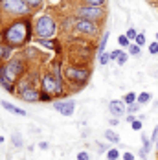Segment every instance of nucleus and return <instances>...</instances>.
I'll list each match as a JSON object with an SVG mask.
<instances>
[{
    "label": "nucleus",
    "instance_id": "obj_25",
    "mask_svg": "<svg viewBox=\"0 0 158 160\" xmlns=\"http://www.w3.org/2000/svg\"><path fill=\"white\" fill-rule=\"evenodd\" d=\"M105 155H107V158H109V160H120V157H121V155H120V151H118L116 147H111Z\"/></svg>",
    "mask_w": 158,
    "mask_h": 160
},
{
    "label": "nucleus",
    "instance_id": "obj_28",
    "mask_svg": "<svg viewBox=\"0 0 158 160\" xmlns=\"http://www.w3.org/2000/svg\"><path fill=\"white\" fill-rule=\"evenodd\" d=\"M140 103H132V105H127V114H136V112L140 111Z\"/></svg>",
    "mask_w": 158,
    "mask_h": 160
},
{
    "label": "nucleus",
    "instance_id": "obj_33",
    "mask_svg": "<svg viewBox=\"0 0 158 160\" xmlns=\"http://www.w3.org/2000/svg\"><path fill=\"white\" fill-rule=\"evenodd\" d=\"M76 160H90V153L88 151H79Z\"/></svg>",
    "mask_w": 158,
    "mask_h": 160
},
{
    "label": "nucleus",
    "instance_id": "obj_27",
    "mask_svg": "<svg viewBox=\"0 0 158 160\" xmlns=\"http://www.w3.org/2000/svg\"><path fill=\"white\" fill-rule=\"evenodd\" d=\"M134 42H136V44H138V46H140V48H143V46H145V44H147V39H145V33H138V35H136V39H134Z\"/></svg>",
    "mask_w": 158,
    "mask_h": 160
},
{
    "label": "nucleus",
    "instance_id": "obj_17",
    "mask_svg": "<svg viewBox=\"0 0 158 160\" xmlns=\"http://www.w3.org/2000/svg\"><path fill=\"white\" fill-rule=\"evenodd\" d=\"M24 4H26L32 11H37V9H42L44 0H24Z\"/></svg>",
    "mask_w": 158,
    "mask_h": 160
},
{
    "label": "nucleus",
    "instance_id": "obj_21",
    "mask_svg": "<svg viewBox=\"0 0 158 160\" xmlns=\"http://www.w3.org/2000/svg\"><path fill=\"white\" fill-rule=\"evenodd\" d=\"M142 149H145L147 153H151V149H153V142H151V138H149L147 134H143V132H142Z\"/></svg>",
    "mask_w": 158,
    "mask_h": 160
},
{
    "label": "nucleus",
    "instance_id": "obj_40",
    "mask_svg": "<svg viewBox=\"0 0 158 160\" xmlns=\"http://www.w3.org/2000/svg\"><path fill=\"white\" fill-rule=\"evenodd\" d=\"M138 155H140V158H142V160H147V155H149V153H147L145 149H140V153H138Z\"/></svg>",
    "mask_w": 158,
    "mask_h": 160
},
{
    "label": "nucleus",
    "instance_id": "obj_30",
    "mask_svg": "<svg viewBox=\"0 0 158 160\" xmlns=\"http://www.w3.org/2000/svg\"><path fill=\"white\" fill-rule=\"evenodd\" d=\"M127 39H129V41H131V42H134V39H136V35H138V32H136V30H134V28H129V30H127Z\"/></svg>",
    "mask_w": 158,
    "mask_h": 160
},
{
    "label": "nucleus",
    "instance_id": "obj_44",
    "mask_svg": "<svg viewBox=\"0 0 158 160\" xmlns=\"http://www.w3.org/2000/svg\"><path fill=\"white\" fill-rule=\"evenodd\" d=\"M155 41H158V32H156V37H155Z\"/></svg>",
    "mask_w": 158,
    "mask_h": 160
},
{
    "label": "nucleus",
    "instance_id": "obj_24",
    "mask_svg": "<svg viewBox=\"0 0 158 160\" xmlns=\"http://www.w3.org/2000/svg\"><path fill=\"white\" fill-rule=\"evenodd\" d=\"M118 44H120V48H129L131 46V41L127 39V35L125 33H121V35H118Z\"/></svg>",
    "mask_w": 158,
    "mask_h": 160
},
{
    "label": "nucleus",
    "instance_id": "obj_18",
    "mask_svg": "<svg viewBox=\"0 0 158 160\" xmlns=\"http://www.w3.org/2000/svg\"><path fill=\"white\" fill-rule=\"evenodd\" d=\"M79 4H85V6H96V8H107V0H79Z\"/></svg>",
    "mask_w": 158,
    "mask_h": 160
},
{
    "label": "nucleus",
    "instance_id": "obj_13",
    "mask_svg": "<svg viewBox=\"0 0 158 160\" xmlns=\"http://www.w3.org/2000/svg\"><path fill=\"white\" fill-rule=\"evenodd\" d=\"M109 30H105V32L101 33V37H99V41H97V48H96V55L99 57V55H103L105 53V48H107V42H109Z\"/></svg>",
    "mask_w": 158,
    "mask_h": 160
},
{
    "label": "nucleus",
    "instance_id": "obj_8",
    "mask_svg": "<svg viewBox=\"0 0 158 160\" xmlns=\"http://www.w3.org/2000/svg\"><path fill=\"white\" fill-rule=\"evenodd\" d=\"M74 33H77L81 37H86V39H96L97 35H101V24L92 22V20L76 18L74 20Z\"/></svg>",
    "mask_w": 158,
    "mask_h": 160
},
{
    "label": "nucleus",
    "instance_id": "obj_37",
    "mask_svg": "<svg viewBox=\"0 0 158 160\" xmlns=\"http://www.w3.org/2000/svg\"><path fill=\"white\" fill-rule=\"evenodd\" d=\"M125 120L129 122V123H132V122H136L138 118H136V114H127V116H125Z\"/></svg>",
    "mask_w": 158,
    "mask_h": 160
},
{
    "label": "nucleus",
    "instance_id": "obj_14",
    "mask_svg": "<svg viewBox=\"0 0 158 160\" xmlns=\"http://www.w3.org/2000/svg\"><path fill=\"white\" fill-rule=\"evenodd\" d=\"M0 105H2V109H6V111L13 112V114H18V116H26V111H24V109H18L17 105L9 103V101H0Z\"/></svg>",
    "mask_w": 158,
    "mask_h": 160
},
{
    "label": "nucleus",
    "instance_id": "obj_42",
    "mask_svg": "<svg viewBox=\"0 0 158 160\" xmlns=\"http://www.w3.org/2000/svg\"><path fill=\"white\" fill-rule=\"evenodd\" d=\"M149 2H151V4H156L158 0H149Z\"/></svg>",
    "mask_w": 158,
    "mask_h": 160
},
{
    "label": "nucleus",
    "instance_id": "obj_1",
    "mask_svg": "<svg viewBox=\"0 0 158 160\" xmlns=\"http://www.w3.org/2000/svg\"><path fill=\"white\" fill-rule=\"evenodd\" d=\"M2 41L13 50H24L33 41V17L11 18L0 26Z\"/></svg>",
    "mask_w": 158,
    "mask_h": 160
},
{
    "label": "nucleus",
    "instance_id": "obj_12",
    "mask_svg": "<svg viewBox=\"0 0 158 160\" xmlns=\"http://www.w3.org/2000/svg\"><path fill=\"white\" fill-rule=\"evenodd\" d=\"M13 52H15V50L11 48V46H7L6 42H0V64L7 63V61L13 57Z\"/></svg>",
    "mask_w": 158,
    "mask_h": 160
},
{
    "label": "nucleus",
    "instance_id": "obj_41",
    "mask_svg": "<svg viewBox=\"0 0 158 160\" xmlns=\"http://www.w3.org/2000/svg\"><path fill=\"white\" fill-rule=\"evenodd\" d=\"M4 144V136H0V145Z\"/></svg>",
    "mask_w": 158,
    "mask_h": 160
},
{
    "label": "nucleus",
    "instance_id": "obj_3",
    "mask_svg": "<svg viewBox=\"0 0 158 160\" xmlns=\"http://www.w3.org/2000/svg\"><path fill=\"white\" fill-rule=\"evenodd\" d=\"M59 20L50 13L33 18V39H55L59 33Z\"/></svg>",
    "mask_w": 158,
    "mask_h": 160
},
{
    "label": "nucleus",
    "instance_id": "obj_39",
    "mask_svg": "<svg viewBox=\"0 0 158 160\" xmlns=\"http://www.w3.org/2000/svg\"><path fill=\"white\" fill-rule=\"evenodd\" d=\"M118 123H120V118H111V120H109V125H111V127H116Z\"/></svg>",
    "mask_w": 158,
    "mask_h": 160
},
{
    "label": "nucleus",
    "instance_id": "obj_45",
    "mask_svg": "<svg viewBox=\"0 0 158 160\" xmlns=\"http://www.w3.org/2000/svg\"><path fill=\"white\" fill-rule=\"evenodd\" d=\"M156 155H158V149H156Z\"/></svg>",
    "mask_w": 158,
    "mask_h": 160
},
{
    "label": "nucleus",
    "instance_id": "obj_38",
    "mask_svg": "<svg viewBox=\"0 0 158 160\" xmlns=\"http://www.w3.org/2000/svg\"><path fill=\"white\" fill-rule=\"evenodd\" d=\"M123 160H134V155H132L131 151H125V153H123Z\"/></svg>",
    "mask_w": 158,
    "mask_h": 160
},
{
    "label": "nucleus",
    "instance_id": "obj_10",
    "mask_svg": "<svg viewBox=\"0 0 158 160\" xmlns=\"http://www.w3.org/2000/svg\"><path fill=\"white\" fill-rule=\"evenodd\" d=\"M53 111H57L61 116H72L74 111H76V101H72V99H55L53 103Z\"/></svg>",
    "mask_w": 158,
    "mask_h": 160
},
{
    "label": "nucleus",
    "instance_id": "obj_26",
    "mask_svg": "<svg viewBox=\"0 0 158 160\" xmlns=\"http://www.w3.org/2000/svg\"><path fill=\"white\" fill-rule=\"evenodd\" d=\"M97 63L101 64V66H105V64L111 63V52H105L103 55H99V57H97Z\"/></svg>",
    "mask_w": 158,
    "mask_h": 160
},
{
    "label": "nucleus",
    "instance_id": "obj_11",
    "mask_svg": "<svg viewBox=\"0 0 158 160\" xmlns=\"http://www.w3.org/2000/svg\"><path fill=\"white\" fill-rule=\"evenodd\" d=\"M109 111L114 118H121L127 114V105L123 103V99H112L109 101Z\"/></svg>",
    "mask_w": 158,
    "mask_h": 160
},
{
    "label": "nucleus",
    "instance_id": "obj_9",
    "mask_svg": "<svg viewBox=\"0 0 158 160\" xmlns=\"http://www.w3.org/2000/svg\"><path fill=\"white\" fill-rule=\"evenodd\" d=\"M22 57L26 59V63L30 64V66H35V68H39V63L42 61V57H44V53L41 52L39 48H35V46H26V48L22 50Z\"/></svg>",
    "mask_w": 158,
    "mask_h": 160
},
{
    "label": "nucleus",
    "instance_id": "obj_46",
    "mask_svg": "<svg viewBox=\"0 0 158 160\" xmlns=\"http://www.w3.org/2000/svg\"><path fill=\"white\" fill-rule=\"evenodd\" d=\"M156 78H158V74H156Z\"/></svg>",
    "mask_w": 158,
    "mask_h": 160
},
{
    "label": "nucleus",
    "instance_id": "obj_6",
    "mask_svg": "<svg viewBox=\"0 0 158 160\" xmlns=\"http://www.w3.org/2000/svg\"><path fill=\"white\" fill-rule=\"evenodd\" d=\"M72 17L74 18H81V20H92L97 24H105L107 20V8H96V6H85V4H77L72 9Z\"/></svg>",
    "mask_w": 158,
    "mask_h": 160
},
{
    "label": "nucleus",
    "instance_id": "obj_7",
    "mask_svg": "<svg viewBox=\"0 0 158 160\" xmlns=\"http://www.w3.org/2000/svg\"><path fill=\"white\" fill-rule=\"evenodd\" d=\"M28 70H30V64L26 63V59H24L22 55L11 57L7 63H4V72H6V76L9 78L11 83H15V85H18V81L28 74Z\"/></svg>",
    "mask_w": 158,
    "mask_h": 160
},
{
    "label": "nucleus",
    "instance_id": "obj_19",
    "mask_svg": "<svg viewBox=\"0 0 158 160\" xmlns=\"http://www.w3.org/2000/svg\"><path fill=\"white\" fill-rule=\"evenodd\" d=\"M127 53H129L131 57H138V55L142 53V48H140L136 42H131V46L127 48Z\"/></svg>",
    "mask_w": 158,
    "mask_h": 160
},
{
    "label": "nucleus",
    "instance_id": "obj_20",
    "mask_svg": "<svg viewBox=\"0 0 158 160\" xmlns=\"http://www.w3.org/2000/svg\"><path fill=\"white\" fill-rule=\"evenodd\" d=\"M151 99H153L151 92H140V94H138V99H136V103H140V105H145V103H149Z\"/></svg>",
    "mask_w": 158,
    "mask_h": 160
},
{
    "label": "nucleus",
    "instance_id": "obj_32",
    "mask_svg": "<svg viewBox=\"0 0 158 160\" xmlns=\"http://www.w3.org/2000/svg\"><path fill=\"white\" fill-rule=\"evenodd\" d=\"M149 53H151V55H158V41L149 42Z\"/></svg>",
    "mask_w": 158,
    "mask_h": 160
},
{
    "label": "nucleus",
    "instance_id": "obj_4",
    "mask_svg": "<svg viewBox=\"0 0 158 160\" xmlns=\"http://www.w3.org/2000/svg\"><path fill=\"white\" fill-rule=\"evenodd\" d=\"M33 17V11L24 4V0H0V20H11V18H24Z\"/></svg>",
    "mask_w": 158,
    "mask_h": 160
},
{
    "label": "nucleus",
    "instance_id": "obj_35",
    "mask_svg": "<svg viewBox=\"0 0 158 160\" xmlns=\"http://www.w3.org/2000/svg\"><path fill=\"white\" fill-rule=\"evenodd\" d=\"M142 125H143L142 120H136V122H132V123H131V127L134 129V131H140V129H142Z\"/></svg>",
    "mask_w": 158,
    "mask_h": 160
},
{
    "label": "nucleus",
    "instance_id": "obj_31",
    "mask_svg": "<svg viewBox=\"0 0 158 160\" xmlns=\"http://www.w3.org/2000/svg\"><path fill=\"white\" fill-rule=\"evenodd\" d=\"M129 57H131V55H129V53H127V52H121V55H120V57H118V61H116V63L120 64V66H123V64L127 63V59H129Z\"/></svg>",
    "mask_w": 158,
    "mask_h": 160
},
{
    "label": "nucleus",
    "instance_id": "obj_34",
    "mask_svg": "<svg viewBox=\"0 0 158 160\" xmlns=\"http://www.w3.org/2000/svg\"><path fill=\"white\" fill-rule=\"evenodd\" d=\"M121 52H123L121 48H118V50H112V52H111V61H118V57L121 55Z\"/></svg>",
    "mask_w": 158,
    "mask_h": 160
},
{
    "label": "nucleus",
    "instance_id": "obj_29",
    "mask_svg": "<svg viewBox=\"0 0 158 160\" xmlns=\"http://www.w3.org/2000/svg\"><path fill=\"white\" fill-rule=\"evenodd\" d=\"M96 149H97V153L101 155V153H107L111 147H109L107 144H103V142H97V144H96Z\"/></svg>",
    "mask_w": 158,
    "mask_h": 160
},
{
    "label": "nucleus",
    "instance_id": "obj_15",
    "mask_svg": "<svg viewBox=\"0 0 158 160\" xmlns=\"http://www.w3.org/2000/svg\"><path fill=\"white\" fill-rule=\"evenodd\" d=\"M9 140H11V144H13V147H17V149L24 147V138H22V134H20L18 131H13V132H11Z\"/></svg>",
    "mask_w": 158,
    "mask_h": 160
},
{
    "label": "nucleus",
    "instance_id": "obj_43",
    "mask_svg": "<svg viewBox=\"0 0 158 160\" xmlns=\"http://www.w3.org/2000/svg\"><path fill=\"white\" fill-rule=\"evenodd\" d=\"M0 42H4V41H2V32H0Z\"/></svg>",
    "mask_w": 158,
    "mask_h": 160
},
{
    "label": "nucleus",
    "instance_id": "obj_2",
    "mask_svg": "<svg viewBox=\"0 0 158 160\" xmlns=\"http://www.w3.org/2000/svg\"><path fill=\"white\" fill-rule=\"evenodd\" d=\"M92 76V70L88 64H83V63H68L63 66V78H64V83L74 87L72 92L76 90H81L85 88V85L88 83Z\"/></svg>",
    "mask_w": 158,
    "mask_h": 160
},
{
    "label": "nucleus",
    "instance_id": "obj_23",
    "mask_svg": "<svg viewBox=\"0 0 158 160\" xmlns=\"http://www.w3.org/2000/svg\"><path fill=\"white\" fill-rule=\"evenodd\" d=\"M39 101H41V103H53V101H55V98L52 96V94H48V92H44V90H41Z\"/></svg>",
    "mask_w": 158,
    "mask_h": 160
},
{
    "label": "nucleus",
    "instance_id": "obj_5",
    "mask_svg": "<svg viewBox=\"0 0 158 160\" xmlns=\"http://www.w3.org/2000/svg\"><path fill=\"white\" fill-rule=\"evenodd\" d=\"M41 90L52 94L55 99H66L68 94H70V88L66 87V83L57 79L50 70H44L41 74Z\"/></svg>",
    "mask_w": 158,
    "mask_h": 160
},
{
    "label": "nucleus",
    "instance_id": "obj_22",
    "mask_svg": "<svg viewBox=\"0 0 158 160\" xmlns=\"http://www.w3.org/2000/svg\"><path fill=\"white\" fill-rule=\"evenodd\" d=\"M136 99H138L136 92H127L125 96H123V103L125 105H132V103H136Z\"/></svg>",
    "mask_w": 158,
    "mask_h": 160
},
{
    "label": "nucleus",
    "instance_id": "obj_16",
    "mask_svg": "<svg viewBox=\"0 0 158 160\" xmlns=\"http://www.w3.org/2000/svg\"><path fill=\"white\" fill-rule=\"evenodd\" d=\"M105 138H107L111 144L120 145V134H118L116 131H112V129H107V131H105Z\"/></svg>",
    "mask_w": 158,
    "mask_h": 160
},
{
    "label": "nucleus",
    "instance_id": "obj_36",
    "mask_svg": "<svg viewBox=\"0 0 158 160\" xmlns=\"http://www.w3.org/2000/svg\"><path fill=\"white\" fill-rule=\"evenodd\" d=\"M39 149H41V151H48V149H50V144L42 140V142H39Z\"/></svg>",
    "mask_w": 158,
    "mask_h": 160
}]
</instances>
